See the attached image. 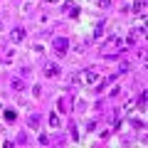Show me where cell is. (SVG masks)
<instances>
[{
  "label": "cell",
  "instance_id": "obj_1",
  "mask_svg": "<svg viewBox=\"0 0 148 148\" xmlns=\"http://www.w3.org/2000/svg\"><path fill=\"white\" fill-rule=\"evenodd\" d=\"M123 49H126L123 37H109V40L99 47V54H101V57H119Z\"/></svg>",
  "mask_w": 148,
  "mask_h": 148
},
{
  "label": "cell",
  "instance_id": "obj_2",
  "mask_svg": "<svg viewBox=\"0 0 148 148\" xmlns=\"http://www.w3.org/2000/svg\"><path fill=\"white\" fill-rule=\"evenodd\" d=\"M99 69L96 67H86V69H82V72H77L74 74V84H82V86H94L96 89V84H99Z\"/></svg>",
  "mask_w": 148,
  "mask_h": 148
},
{
  "label": "cell",
  "instance_id": "obj_3",
  "mask_svg": "<svg viewBox=\"0 0 148 148\" xmlns=\"http://www.w3.org/2000/svg\"><path fill=\"white\" fill-rule=\"evenodd\" d=\"M52 49L59 54V57H62V54H67V49H69V40H67V37H57V40L52 42Z\"/></svg>",
  "mask_w": 148,
  "mask_h": 148
},
{
  "label": "cell",
  "instance_id": "obj_4",
  "mask_svg": "<svg viewBox=\"0 0 148 148\" xmlns=\"http://www.w3.org/2000/svg\"><path fill=\"white\" fill-rule=\"evenodd\" d=\"M57 109L62 111V114H69V111H72V96L62 94V96L57 99Z\"/></svg>",
  "mask_w": 148,
  "mask_h": 148
},
{
  "label": "cell",
  "instance_id": "obj_5",
  "mask_svg": "<svg viewBox=\"0 0 148 148\" xmlns=\"http://www.w3.org/2000/svg\"><path fill=\"white\" fill-rule=\"evenodd\" d=\"M57 74H59V64L57 62H47L45 64V77H47V79H54Z\"/></svg>",
  "mask_w": 148,
  "mask_h": 148
},
{
  "label": "cell",
  "instance_id": "obj_6",
  "mask_svg": "<svg viewBox=\"0 0 148 148\" xmlns=\"http://www.w3.org/2000/svg\"><path fill=\"white\" fill-rule=\"evenodd\" d=\"M133 12H136L141 20H146V0H136V3H133Z\"/></svg>",
  "mask_w": 148,
  "mask_h": 148
},
{
  "label": "cell",
  "instance_id": "obj_7",
  "mask_svg": "<svg viewBox=\"0 0 148 148\" xmlns=\"http://www.w3.org/2000/svg\"><path fill=\"white\" fill-rule=\"evenodd\" d=\"M22 40H25V30H22V27H15V30L10 32V42H22Z\"/></svg>",
  "mask_w": 148,
  "mask_h": 148
},
{
  "label": "cell",
  "instance_id": "obj_8",
  "mask_svg": "<svg viewBox=\"0 0 148 148\" xmlns=\"http://www.w3.org/2000/svg\"><path fill=\"white\" fill-rule=\"evenodd\" d=\"M64 12H67L69 17H74V20H79V8L72 5V3H64Z\"/></svg>",
  "mask_w": 148,
  "mask_h": 148
},
{
  "label": "cell",
  "instance_id": "obj_9",
  "mask_svg": "<svg viewBox=\"0 0 148 148\" xmlns=\"http://www.w3.org/2000/svg\"><path fill=\"white\" fill-rule=\"evenodd\" d=\"M27 126H30V128H40V116H37V114H30V119H27Z\"/></svg>",
  "mask_w": 148,
  "mask_h": 148
},
{
  "label": "cell",
  "instance_id": "obj_10",
  "mask_svg": "<svg viewBox=\"0 0 148 148\" xmlns=\"http://www.w3.org/2000/svg\"><path fill=\"white\" fill-rule=\"evenodd\" d=\"M25 86H27V84L20 79V77H15V79H12V89H15V91H25Z\"/></svg>",
  "mask_w": 148,
  "mask_h": 148
},
{
  "label": "cell",
  "instance_id": "obj_11",
  "mask_svg": "<svg viewBox=\"0 0 148 148\" xmlns=\"http://www.w3.org/2000/svg\"><path fill=\"white\" fill-rule=\"evenodd\" d=\"M5 121H8V123H15V121H17V114H15L12 109H5Z\"/></svg>",
  "mask_w": 148,
  "mask_h": 148
},
{
  "label": "cell",
  "instance_id": "obj_12",
  "mask_svg": "<svg viewBox=\"0 0 148 148\" xmlns=\"http://www.w3.org/2000/svg\"><path fill=\"white\" fill-rule=\"evenodd\" d=\"M49 126H52V128L59 126V116H57V114H49Z\"/></svg>",
  "mask_w": 148,
  "mask_h": 148
},
{
  "label": "cell",
  "instance_id": "obj_13",
  "mask_svg": "<svg viewBox=\"0 0 148 148\" xmlns=\"http://www.w3.org/2000/svg\"><path fill=\"white\" fill-rule=\"evenodd\" d=\"M101 32H104V20H99V25L94 27V37H99Z\"/></svg>",
  "mask_w": 148,
  "mask_h": 148
},
{
  "label": "cell",
  "instance_id": "obj_14",
  "mask_svg": "<svg viewBox=\"0 0 148 148\" xmlns=\"http://www.w3.org/2000/svg\"><path fill=\"white\" fill-rule=\"evenodd\" d=\"M37 141L42 143V146H49V136H45V133H40V138H37Z\"/></svg>",
  "mask_w": 148,
  "mask_h": 148
},
{
  "label": "cell",
  "instance_id": "obj_15",
  "mask_svg": "<svg viewBox=\"0 0 148 148\" xmlns=\"http://www.w3.org/2000/svg\"><path fill=\"white\" fill-rule=\"evenodd\" d=\"M47 3H59V0H47Z\"/></svg>",
  "mask_w": 148,
  "mask_h": 148
},
{
  "label": "cell",
  "instance_id": "obj_16",
  "mask_svg": "<svg viewBox=\"0 0 148 148\" xmlns=\"http://www.w3.org/2000/svg\"><path fill=\"white\" fill-rule=\"evenodd\" d=\"M0 30H3V20H0Z\"/></svg>",
  "mask_w": 148,
  "mask_h": 148
},
{
  "label": "cell",
  "instance_id": "obj_17",
  "mask_svg": "<svg viewBox=\"0 0 148 148\" xmlns=\"http://www.w3.org/2000/svg\"><path fill=\"white\" fill-rule=\"evenodd\" d=\"M0 111H3V106H0Z\"/></svg>",
  "mask_w": 148,
  "mask_h": 148
}]
</instances>
